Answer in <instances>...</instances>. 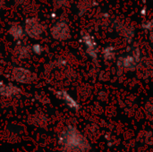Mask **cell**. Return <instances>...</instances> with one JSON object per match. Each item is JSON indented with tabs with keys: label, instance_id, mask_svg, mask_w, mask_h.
<instances>
[{
	"label": "cell",
	"instance_id": "cell-1",
	"mask_svg": "<svg viewBox=\"0 0 153 152\" xmlns=\"http://www.w3.org/2000/svg\"><path fill=\"white\" fill-rule=\"evenodd\" d=\"M59 144L67 152H85L90 149L86 138L72 125L63 132L59 137Z\"/></svg>",
	"mask_w": 153,
	"mask_h": 152
},
{
	"label": "cell",
	"instance_id": "cell-2",
	"mask_svg": "<svg viewBox=\"0 0 153 152\" xmlns=\"http://www.w3.org/2000/svg\"><path fill=\"white\" fill-rule=\"evenodd\" d=\"M45 25L37 17H28L24 22V31L30 39H39L45 31Z\"/></svg>",
	"mask_w": 153,
	"mask_h": 152
},
{
	"label": "cell",
	"instance_id": "cell-3",
	"mask_svg": "<svg viewBox=\"0 0 153 152\" xmlns=\"http://www.w3.org/2000/svg\"><path fill=\"white\" fill-rule=\"evenodd\" d=\"M12 79L21 84H29L36 81L37 75L28 68L16 66L12 70Z\"/></svg>",
	"mask_w": 153,
	"mask_h": 152
},
{
	"label": "cell",
	"instance_id": "cell-4",
	"mask_svg": "<svg viewBox=\"0 0 153 152\" xmlns=\"http://www.w3.org/2000/svg\"><path fill=\"white\" fill-rule=\"evenodd\" d=\"M51 37L56 40H66L71 37L69 25L64 20H59L55 22L50 28Z\"/></svg>",
	"mask_w": 153,
	"mask_h": 152
},
{
	"label": "cell",
	"instance_id": "cell-5",
	"mask_svg": "<svg viewBox=\"0 0 153 152\" xmlns=\"http://www.w3.org/2000/svg\"><path fill=\"white\" fill-rule=\"evenodd\" d=\"M22 89L10 82L0 81V96L4 98H13L22 94Z\"/></svg>",
	"mask_w": 153,
	"mask_h": 152
},
{
	"label": "cell",
	"instance_id": "cell-6",
	"mask_svg": "<svg viewBox=\"0 0 153 152\" xmlns=\"http://www.w3.org/2000/svg\"><path fill=\"white\" fill-rule=\"evenodd\" d=\"M82 40L86 47V51L88 55L92 59H96L97 55H98V50H97V45L93 37L87 32H82Z\"/></svg>",
	"mask_w": 153,
	"mask_h": 152
},
{
	"label": "cell",
	"instance_id": "cell-7",
	"mask_svg": "<svg viewBox=\"0 0 153 152\" xmlns=\"http://www.w3.org/2000/svg\"><path fill=\"white\" fill-rule=\"evenodd\" d=\"M55 95L57 99L63 100L65 105L72 110H79L80 109V104L65 90H58L55 92Z\"/></svg>",
	"mask_w": 153,
	"mask_h": 152
},
{
	"label": "cell",
	"instance_id": "cell-8",
	"mask_svg": "<svg viewBox=\"0 0 153 152\" xmlns=\"http://www.w3.org/2000/svg\"><path fill=\"white\" fill-rule=\"evenodd\" d=\"M8 34L14 40H17V41L22 40L25 36L24 28H22L20 24H13L8 30Z\"/></svg>",
	"mask_w": 153,
	"mask_h": 152
},
{
	"label": "cell",
	"instance_id": "cell-9",
	"mask_svg": "<svg viewBox=\"0 0 153 152\" xmlns=\"http://www.w3.org/2000/svg\"><path fill=\"white\" fill-rule=\"evenodd\" d=\"M14 53L16 56L20 59H27L30 56L31 48L28 45H18L14 48Z\"/></svg>",
	"mask_w": 153,
	"mask_h": 152
},
{
	"label": "cell",
	"instance_id": "cell-10",
	"mask_svg": "<svg viewBox=\"0 0 153 152\" xmlns=\"http://www.w3.org/2000/svg\"><path fill=\"white\" fill-rule=\"evenodd\" d=\"M122 65H124L127 69H134L135 66L134 57H126L122 60Z\"/></svg>",
	"mask_w": 153,
	"mask_h": 152
},
{
	"label": "cell",
	"instance_id": "cell-11",
	"mask_svg": "<svg viewBox=\"0 0 153 152\" xmlns=\"http://www.w3.org/2000/svg\"><path fill=\"white\" fill-rule=\"evenodd\" d=\"M30 48H31V52L33 54H35V55H38V56L41 55L44 52V47L40 43H35V44H33L30 47Z\"/></svg>",
	"mask_w": 153,
	"mask_h": 152
},
{
	"label": "cell",
	"instance_id": "cell-12",
	"mask_svg": "<svg viewBox=\"0 0 153 152\" xmlns=\"http://www.w3.org/2000/svg\"><path fill=\"white\" fill-rule=\"evenodd\" d=\"M103 55L105 56V58L107 59H112L113 56H114V51H113V48L108 47H106L103 51Z\"/></svg>",
	"mask_w": 153,
	"mask_h": 152
},
{
	"label": "cell",
	"instance_id": "cell-13",
	"mask_svg": "<svg viewBox=\"0 0 153 152\" xmlns=\"http://www.w3.org/2000/svg\"><path fill=\"white\" fill-rule=\"evenodd\" d=\"M54 3L56 6L62 7V6H66L68 4V0H54Z\"/></svg>",
	"mask_w": 153,
	"mask_h": 152
},
{
	"label": "cell",
	"instance_id": "cell-14",
	"mask_svg": "<svg viewBox=\"0 0 153 152\" xmlns=\"http://www.w3.org/2000/svg\"><path fill=\"white\" fill-rule=\"evenodd\" d=\"M56 65L57 67H64V66L66 65V60L64 59V58H58L56 61Z\"/></svg>",
	"mask_w": 153,
	"mask_h": 152
},
{
	"label": "cell",
	"instance_id": "cell-15",
	"mask_svg": "<svg viewBox=\"0 0 153 152\" xmlns=\"http://www.w3.org/2000/svg\"><path fill=\"white\" fill-rule=\"evenodd\" d=\"M50 18H52V19L56 18V13H50Z\"/></svg>",
	"mask_w": 153,
	"mask_h": 152
},
{
	"label": "cell",
	"instance_id": "cell-16",
	"mask_svg": "<svg viewBox=\"0 0 153 152\" xmlns=\"http://www.w3.org/2000/svg\"><path fill=\"white\" fill-rule=\"evenodd\" d=\"M3 5H4V1L3 0H0V9L3 7Z\"/></svg>",
	"mask_w": 153,
	"mask_h": 152
},
{
	"label": "cell",
	"instance_id": "cell-17",
	"mask_svg": "<svg viewBox=\"0 0 153 152\" xmlns=\"http://www.w3.org/2000/svg\"><path fill=\"white\" fill-rule=\"evenodd\" d=\"M151 39H152V41L153 42V32L151 34Z\"/></svg>",
	"mask_w": 153,
	"mask_h": 152
}]
</instances>
